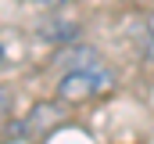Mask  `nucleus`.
Wrapping results in <instances>:
<instances>
[{"mask_svg": "<svg viewBox=\"0 0 154 144\" xmlns=\"http://www.w3.org/2000/svg\"><path fill=\"white\" fill-rule=\"evenodd\" d=\"M0 61H4V43H0Z\"/></svg>", "mask_w": 154, "mask_h": 144, "instance_id": "obj_5", "label": "nucleus"}, {"mask_svg": "<svg viewBox=\"0 0 154 144\" xmlns=\"http://www.w3.org/2000/svg\"><path fill=\"white\" fill-rule=\"evenodd\" d=\"M4 112H7V90H0V119H4Z\"/></svg>", "mask_w": 154, "mask_h": 144, "instance_id": "obj_2", "label": "nucleus"}, {"mask_svg": "<svg viewBox=\"0 0 154 144\" xmlns=\"http://www.w3.org/2000/svg\"><path fill=\"white\" fill-rule=\"evenodd\" d=\"M147 29H151V36H154V11H151V18H147Z\"/></svg>", "mask_w": 154, "mask_h": 144, "instance_id": "obj_4", "label": "nucleus"}, {"mask_svg": "<svg viewBox=\"0 0 154 144\" xmlns=\"http://www.w3.org/2000/svg\"><path fill=\"white\" fill-rule=\"evenodd\" d=\"M111 87H115L111 69H104V65H82V69H72V72L61 76L57 97L68 101V105H82V101H93V97L108 94Z\"/></svg>", "mask_w": 154, "mask_h": 144, "instance_id": "obj_1", "label": "nucleus"}, {"mask_svg": "<svg viewBox=\"0 0 154 144\" xmlns=\"http://www.w3.org/2000/svg\"><path fill=\"white\" fill-rule=\"evenodd\" d=\"M32 4H50L54 7V4H65V0H32Z\"/></svg>", "mask_w": 154, "mask_h": 144, "instance_id": "obj_3", "label": "nucleus"}]
</instances>
